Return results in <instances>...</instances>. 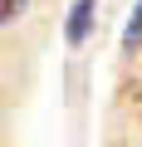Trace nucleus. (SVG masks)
<instances>
[{
	"label": "nucleus",
	"mask_w": 142,
	"mask_h": 147,
	"mask_svg": "<svg viewBox=\"0 0 142 147\" xmlns=\"http://www.w3.org/2000/svg\"><path fill=\"white\" fill-rule=\"evenodd\" d=\"M93 15H98V0H74V5H69V20H64V39L83 44L93 34Z\"/></svg>",
	"instance_id": "1"
},
{
	"label": "nucleus",
	"mask_w": 142,
	"mask_h": 147,
	"mask_svg": "<svg viewBox=\"0 0 142 147\" xmlns=\"http://www.w3.org/2000/svg\"><path fill=\"white\" fill-rule=\"evenodd\" d=\"M142 44V0L132 5V20H127V30H122V49H137Z\"/></svg>",
	"instance_id": "2"
},
{
	"label": "nucleus",
	"mask_w": 142,
	"mask_h": 147,
	"mask_svg": "<svg viewBox=\"0 0 142 147\" xmlns=\"http://www.w3.org/2000/svg\"><path fill=\"white\" fill-rule=\"evenodd\" d=\"M25 5H30V0H0V25H10V20H15Z\"/></svg>",
	"instance_id": "3"
}]
</instances>
